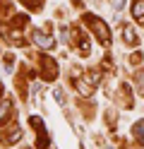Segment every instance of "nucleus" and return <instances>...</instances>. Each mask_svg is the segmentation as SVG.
<instances>
[{"mask_svg": "<svg viewBox=\"0 0 144 149\" xmlns=\"http://www.w3.org/2000/svg\"><path fill=\"white\" fill-rule=\"evenodd\" d=\"M125 7V0H113V12H120Z\"/></svg>", "mask_w": 144, "mask_h": 149, "instance_id": "ddd939ff", "label": "nucleus"}, {"mask_svg": "<svg viewBox=\"0 0 144 149\" xmlns=\"http://www.w3.org/2000/svg\"><path fill=\"white\" fill-rule=\"evenodd\" d=\"M84 22L91 26V31L99 36V41H101L103 46H108V43H111V29L106 26V22H103V19H99L96 15H84Z\"/></svg>", "mask_w": 144, "mask_h": 149, "instance_id": "f257e3e1", "label": "nucleus"}, {"mask_svg": "<svg viewBox=\"0 0 144 149\" xmlns=\"http://www.w3.org/2000/svg\"><path fill=\"white\" fill-rule=\"evenodd\" d=\"M77 89H79V94L82 96H91V91H94V87L99 84V74L96 72H89L86 77H77Z\"/></svg>", "mask_w": 144, "mask_h": 149, "instance_id": "f03ea898", "label": "nucleus"}, {"mask_svg": "<svg viewBox=\"0 0 144 149\" xmlns=\"http://www.w3.org/2000/svg\"><path fill=\"white\" fill-rule=\"evenodd\" d=\"M31 125H34L36 132H41V135L36 137V147H38V149H48V144H51V142H48V135H46V130H43V118L34 116V118H31Z\"/></svg>", "mask_w": 144, "mask_h": 149, "instance_id": "20e7f679", "label": "nucleus"}, {"mask_svg": "<svg viewBox=\"0 0 144 149\" xmlns=\"http://www.w3.org/2000/svg\"><path fill=\"white\" fill-rule=\"evenodd\" d=\"M19 139H22V130H19V127H12V132L5 137V142H7V144H15V142H19Z\"/></svg>", "mask_w": 144, "mask_h": 149, "instance_id": "9d476101", "label": "nucleus"}, {"mask_svg": "<svg viewBox=\"0 0 144 149\" xmlns=\"http://www.w3.org/2000/svg\"><path fill=\"white\" fill-rule=\"evenodd\" d=\"M53 99L58 101V104H65V101H63V99H65V94H63V89H53Z\"/></svg>", "mask_w": 144, "mask_h": 149, "instance_id": "f8f14e48", "label": "nucleus"}, {"mask_svg": "<svg viewBox=\"0 0 144 149\" xmlns=\"http://www.w3.org/2000/svg\"><path fill=\"white\" fill-rule=\"evenodd\" d=\"M132 17L137 22H144V0H134L132 3Z\"/></svg>", "mask_w": 144, "mask_h": 149, "instance_id": "6e6552de", "label": "nucleus"}, {"mask_svg": "<svg viewBox=\"0 0 144 149\" xmlns=\"http://www.w3.org/2000/svg\"><path fill=\"white\" fill-rule=\"evenodd\" d=\"M134 87H137V91H139V94L144 96V70L134 74Z\"/></svg>", "mask_w": 144, "mask_h": 149, "instance_id": "9b49d317", "label": "nucleus"}, {"mask_svg": "<svg viewBox=\"0 0 144 149\" xmlns=\"http://www.w3.org/2000/svg\"><path fill=\"white\" fill-rule=\"evenodd\" d=\"M122 41L127 46H137V31H134L132 24H125L122 26Z\"/></svg>", "mask_w": 144, "mask_h": 149, "instance_id": "423d86ee", "label": "nucleus"}, {"mask_svg": "<svg viewBox=\"0 0 144 149\" xmlns=\"http://www.w3.org/2000/svg\"><path fill=\"white\" fill-rule=\"evenodd\" d=\"M132 135H134V139H137L139 144H144V120L134 123V127H132Z\"/></svg>", "mask_w": 144, "mask_h": 149, "instance_id": "1a4fd4ad", "label": "nucleus"}, {"mask_svg": "<svg viewBox=\"0 0 144 149\" xmlns=\"http://www.w3.org/2000/svg\"><path fill=\"white\" fill-rule=\"evenodd\" d=\"M41 77L46 79V82H51V79H55L58 77V63L53 60V58H48V55H43L41 60Z\"/></svg>", "mask_w": 144, "mask_h": 149, "instance_id": "7ed1b4c3", "label": "nucleus"}, {"mask_svg": "<svg viewBox=\"0 0 144 149\" xmlns=\"http://www.w3.org/2000/svg\"><path fill=\"white\" fill-rule=\"evenodd\" d=\"M26 22H29V17H26V15H22V17H17V19H15V26H24Z\"/></svg>", "mask_w": 144, "mask_h": 149, "instance_id": "4468645a", "label": "nucleus"}, {"mask_svg": "<svg viewBox=\"0 0 144 149\" xmlns=\"http://www.w3.org/2000/svg\"><path fill=\"white\" fill-rule=\"evenodd\" d=\"M10 113H12V101L3 99V101H0V125L10 120Z\"/></svg>", "mask_w": 144, "mask_h": 149, "instance_id": "0eeeda50", "label": "nucleus"}, {"mask_svg": "<svg viewBox=\"0 0 144 149\" xmlns=\"http://www.w3.org/2000/svg\"><path fill=\"white\" fill-rule=\"evenodd\" d=\"M31 41H34L41 51H51V48H55V39H53L51 34H43V31H34Z\"/></svg>", "mask_w": 144, "mask_h": 149, "instance_id": "39448f33", "label": "nucleus"}]
</instances>
